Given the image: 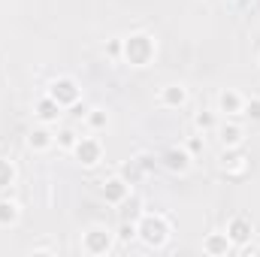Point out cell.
Listing matches in <instances>:
<instances>
[{"mask_svg": "<svg viewBox=\"0 0 260 257\" xmlns=\"http://www.w3.org/2000/svg\"><path fill=\"white\" fill-rule=\"evenodd\" d=\"M173 236V224L164 212H142L139 221H136V239L145 245V248H154L160 251Z\"/></svg>", "mask_w": 260, "mask_h": 257, "instance_id": "obj_1", "label": "cell"}, {"mask_svg": "<svg viewBox=\"0 0 260 257\" xmlns=\"http://www.w3.org/2000/svg\"><path fill=\"white\" fill-rule=\"evenodd\" d=\"M157 55V40L145 30H136L130 37H121V58L130 67H148Z\"/></svg>", "mask_w": 260, "mask_h": 257, "instance_id": "obj_2", "label": "cell"}, {"mask_svg": "<svg viewBox=\"0 0 260 257\" xmlns=\"http://www.w3.org/2000/svg\"><path fill=\"white\" fill-rule=\"evenodd\" d=\"M115 245H118L115 230H109L103 224H91L88 230H82V239H79L82 254H88V257H106Z\"/></svg>", "mask_w": 260, "mask_h": 257, "instance_id": "obj_3", "label": "cell"}, {"mask_svg": "<svg viewBox=\"0 0 260 257\" xmlns=\"http://www.w3.org/2000/svg\"><path fill=\"white\" fill-rule=\"evenodd\" d=\"M46 94H49L61 109H73V106L82 100V88H79V82H76L73 76H58V79L46 88Z\"/></svg>", "mask_w": 260, "mask_h": 257, "instance_id": "obj_4", "label": "cell"}, {"mask_svg": "<svg viewBox=\"0 0 260 257\" xmlns=\"http://www.w3.org/2000/svg\"><path fill=\"white\" fill-rule=\"evenodd\" d=\"M248 157H245V151H242V145L239 148H224L221 154H218V170L227 176V179H242L245 173H248Z\"/></svg>", "mask_w": 260, "mask_h": 257, "instance_id": "obj_5", "label": "cell"}, {"mask_svg": "<svg viewBox=\"0 0 260 257\" xmlns=\"http://www.w3.org/2000/svg\"><path fill=\"white\" fill-rule=\"evenodd\" d=\"M157 164H160L167 173H173V176H185V173L191 170V164H194V154H191L185 145H173V148H167V151L157 157Z\"/></svg>", "mask_w": 260, "mask_h": 257, "instance_id": "obj_6", "label": "cell"}, {"mask_svg": "<svg viewBox=\"0 0 260 257\" xmlns=\"http://www.w3.org/2000/svg\"><path fill=\"white\" fill-rule=\"evenodd\" d=\"M85 170H91V167H97L100 160H103V145H100V139H94V136H79V142L73 145V151H70Z\"/></svg>", "mask_w": 260, "mask_h": 257, "instance_id": "obj_7", "label": "cell"}, {"mask_svg": "<svg viewBox=\"0 0 260 257\" xmlns=\"http://www.w3.org/2000/svg\"><path fill=\"white\" fill-rule=\"evenodd\" d=\"M224 233H227V239L233 242V248L239 251L245 242H251L257 233H254V224H251V218L248 215H233L230 221H227V227H224Z\"/></svg>", "mask_w": 260, "mask_h": 257, "instance_id": "obj_8", "label": "cell"}, {"mask_svg": "<svg viewBox=\"0 0 260 257\" xmlns=\"http://www.w3.org/2000/svg\"><path fill=\"white\" fill-rule=\"evenodd\" d=\"M130 194L133 191H130V182L124 176H109V179H103V185H100V197H103L109 206H121Z\"/></svg>", "mask_w": 260, "mask_h": 257, "instance_id": "obj_9", "label": "cell"}, {"mask_svg": "<svg viewBox=\"0 0 260 257\" xmlns=\"http://www.w3.org/2000/svg\"><path fill=\"white\" fill-rule=\"evenodd\" d=\"M188 100H191V94H188V88L179 85V82H170V85H164V88L157 91V103H160L164 109H182V106H188Z\"/></svg>", "mask_w": 260, "mask_h": 257, "instance_id": "obj_10", "label": "cell"}, {"mask_svg": "<svg viewBox=\"0 0 260 257\" xmlns=\"http://www.w3.org/2000/svg\"><path fill=\"white\" fill-rule=\"evenodd\" d=\"M215 106H218V112H221V115H227V118H236V115H242L245 97H242V94H239L236 88H224V91L218 94Z\"/></svg>", "mask_w": 260, "mask_h": 257, "instance_id": "obj_11", "label": "cell"}, {"mask_svg": "<svg viewBox=\"0 0 260 257\" xmlns=\"http://www.w3.org/2000/svg\"><path fill=\"white\" fill-rule=\"evenodd\" d=\"M34 115H37L40 124H49V127H52V124H58V118L64 115V109H61L49 94H43V97L37 100V106H34Z\"/></svg>", "mask_w": 260, "mask_h": 257, "instance_id": "obj_12", "label": "cell"}, {"mask_svg": "<svg viewBox=\"0 0 260 257\" xmlns=\"http://www.w3.org/2000/svg\"><path fill=\"white\" fill-rule=\"evenodd\" d=\"M203 251L209 257H224V254L233 251V242L227 239L224 230H215V233H206V236H203Z\"/></svg>", "mask_w": 260, "mask_h": 257, "instance_id": "obj_13", "label": "cell"}, {"mask_svg": "<svg viewBox=\"0 0 260 257\" xmlns=\"http://www.w3.org/2000/svg\"><path fill=\"white\" fill-rule=\"evenodd\" d=\"M215 133H218V139H221L224 148H239L245 142V127L236 124V121H221Z\"/></svg>", "mask_w": 260, "mask_h": 257, "instance_id": "obj_14", "label": "cell"}, {"mask_svg": "<svg viewBox=\"0 0 260 257\" xmlns=\"http://www.w3.org/2000/svg\"><path fill=\"white\" fill-rule=\"evenodd\" d=\"M27 148L37 151V154L55 148V133L49 130V124H40V127H34L30 133H27Z\"/></svg>", "mask_w": 260, "mask_h": 257, "instance_id": "obj_15", "label": "cell"}, {"mask_svg": "<svg viewBox=\"0 0 260 257\" xmlns=\"http://www.w3.org/2000/svg\"><path fill=\"white\" fill-rule=\"evenodd\" d=\"M21 218V206L9 197H0V227H12Z\"/></svg>", "mask_w": 260, "mask_h": 257, "instance_id": "obj_16", "label": "cell"}, {"mask_svg": "<svg viewBox=\"0 0 260 257\" xmlns=\"http://www.w3.org/2000/svg\"><path fill=\"white\" fill-rule=\"evenodd\" d=\"M218 124H221V121H218V109H215V112L200 109V112L194 115V127H197V133H203V136H206V133H215Z\"/></svg>", "mask_w": 260, "mask_h": 257, "instance_id": "obj_17", "label": "cell"}, {"mask_svg": "<svg viewBox=\"0 0 260 257\" xmlns=\"http://www.w3.org/2000/svg\"><path fill=\"white\" fill-rule=\"evenodd\" d=\"M15 179H18L15 164H12V160H6V157H0V194L9 191V188L15 185Z\"/></svg>", "mask_w": 260, "mask_h": 257, "instance_id": "obj_18", "label": "cell"}, {"mask_svg": "<svg viewBox=\"0 0 260 257\" xmlns=\"http://www.w3.org/2000/svg\"><path fill=\"white\" fill-rule=\"evenodd\" d=\"M139 215H142V200L136 194H130L121 203V221H139Z\"/></svg>", "mask_w": 260, "mask_h": 257, "instance_id": "obj_19", "label": "cell"}, {"mask_svg": "<svg viewBox=\"0 0 260 257\" xmlns=\"http://www.w3.org/2000/svg\"><path fill=\"white\" fill-rule=\"evenodd\" d=\"M79 142V133L73 127H61L58 133H55V145L61 148V151H73V145Z\"/></svg>", "mask_w": 260, "mask_h": 257, "instance_id": "obj_20", "label": "cell"}, {"mask_svg": "<svg viewBox=\"0 0 260 257\" xmlns=\"http://www.w3.org/2000/svg\"><path fill=\"white\" fill-rule=\"evenodd\" d=\"M115 239H118V245L133 242V239H136V221H121L118 230H115Z\"/></svg>", "mask_w": 260, "mask_h": 257, "instance_id": "obj_21", "label": "cell"}, {"mask_svg": "<svg viewBox=\"0 0 260 257\" xmlns=\"http://www.w3.org/2000/svg\"><path fill=\"white\" fill-rule=\"evenodd\" d=\"M85 121H88V127H91V130H103L106 124H109V115H106L103 109H88Z\"/></svg>", "mask_w": 260, "mask_h": 257, "instance_id": "obj_22", "label": "cell"}, {"mask_svg": "<svg viewBox=\"0 0 260 257\" xmlns=\"http://www.w3.org/2000/svg\"><path fill=\"white\" fill-rule=\"evenodd\" d=\"M242 115H245L248 121L260 124V97H251V100H245V106H242Z\"/></svg>", "mask_w": 260, "mask_h": 257, "instance_id": "obj_23", "label": "cell"}, {"mask_svg": "<svg viewBox=\"0 0 260 257\" xmlns=\"http://www.w3.org/2000/svg\"><path fill=\"white\" fill-rule=\"evenodd\" d=\"M185 148H188L194 157H197V154H203V148H206V139H203V133H194V136H188Z\"/></svg>", "mask_w": 260, "mask_h": 257, "instance_id": "obj_24", "label": "cell"}, {"mask_svg": "<svg viewBox=\"0 0 260 257\" xmlns=\"http://www.w3.org/2000/svg\"><path fill=\"white\" fill-rule=\"evenodd\" d=\"M239 254H242V257H260V242H254V239H251V242H245V245L239 248Z\"/></svg>", "mask_w": 260, "mask_h": 257, "instance_id": "obj_25", "label": "cell"}, {"mask_svg": "<svg viewBox=\"0 0 260 257\" xmlns=\"http://www.w3.org/2000/svg\"><path fill=\"white\" fill-rule=\"evenodd\" d=\"M106 55L109 58H121V40H109L106 43Z\"/></svg>", "mask_w": 260, "mask_h": 257, "instance_id": "obj_26", "label": "cell"}, {"mask_svg": "<svg viewBox=\"0 0 260 257\" xmlns=\"http://www.w3.org/2000/svg\"><path fill=\"white\" fill-rule=\"evenodd\" d=\"M34 254H58V245H34Z\"/></svg>", "mask_w": 260, "mask_h": 257, "instance_id": "obj_27", "label": "cell"}, {"mask_svg": "<svg viewBox=\"0 0 260 257\" xmlns=\"http://www.w3.org/2000/svg\"><path fill=\"white\" fill-rule=\"evenodd\" d=\"M233 3H236V6H248L251 0H233Z\"/></svg>", "mask_w": 260, "mask_h": 257, "instance_id": "obj_28", "label": "cell"}]
</instances>
